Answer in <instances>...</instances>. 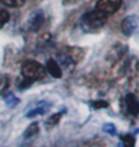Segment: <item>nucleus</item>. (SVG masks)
<instances>
[{"label":"nucleus","instance_id":"1","mask_svg":"<svg viewBox=\"0 0 139 147\" xmlns=\"http://www.w3.org/2000/svg\"><path fill=\"white\" fill-rule=\"evenodd\" d=\"M22 73L28 80H39L45 76V69L36 61H26L22 65Z\"/></svg>","mask_w":139,"mask_h":147},{"label":"nucleus","instance_id":"2","mask_svg":"<svg viewBox=\"0 0 139 147\" xmlns=\"http://www.w3.org/2000/svg\"><path fill=\"white\" fill-rule=\"evenodd\" d=\"M108 15H105L104 12L99 11V9H94V11H89L82 16V22L85 23L86 26L93 27V28H99V27L104 26L107 22Z\"/></svg>","mask_w":139,"mask_h":147},{"label":"nucleus","instance_id":"3","mask_svg":"<svg viewBox=\"0 0 139 147\" xmlns=\"http://www.w3.org/2000/svg\"><path fill=\"white\" fill-rule=\"evenodd\" d=\"M121 0H97L96 3V9H99L105 15H112L117 12L121 7Z\"/></svg>","mask_w":139,"mask_h":147},{"label":"nucleus","instance_id":"4","mask_svg":"<svg viewBox=\"0 0 139 147\" xmlns=\"http://www.w3.org/2000/svg\"><path fill=\"white\" fill-rule=\"evenodd\" d=\"M139 28V18L136 15H130L123 19V22L120 24L121 32L126 36H131L136 30Z\"/></svg>","mask_w":139,"mask_h":147},{"label":"nucleus","instance_id":"5","mask_svg":"<svg viewBox=\"0 0 139 147\" xmlns=\"http://www.w3.org/2000/svg\"><path fill=\"white\" fill-rule=\"evenodd\" d=\"M43 22H45V15H43V12H42L40 9H38V11H35V12L30 16V20H28V30L32 32L38 31L40 27H42Z\"/></svg>","mask_w":139,"mask_h":147},{"label":"nucleus","instance_id":"6","mask_svg":"<svg viewBox=\"0 0 139 147\" xmlns=\"http://www.w3.org/2000/svg\"><path fill=\"white\" fill-rule=\"evenodd\" d=\"M50 108H51V104H49V102H46V101H40V102H38V105L35 108H32L31 111L27 112L26 117L27 119H32V117H35L38 115H43V113L50 111Z\"/></svg>","mask_w":139,"mask_h":147},{"label":"nucleus","instance_id":"7","mask_svg":"<svg viewBox=\"0 0 139 147\" xmlns=\"http://www.w3.org/2000/svg\"><path fill=\"white\" fill-rule=\"evenodd\" d=\"M126 102H127V111L130 112L131 115H139V100L135 97L134 94H127L126 97Z\"/></svg>","mask_w":139,"mask_h":147},{"label":"nucleus","instance_id":"8","mask_svg":"<svg viewBox=\"0 0 139 147\" xmlns=\"http://www.w3.org/2000/svg\"><path fill=\"white\" fill-rule=\"evenodd\" d=\"M46 70L49 71L50 76H53L54 78H61L62 77V70H61L59 65L54 59H49L46 62Z\"/></svg>","mask_w":139,"mask_h":147},{"label":"nucleus","instance_id":"9","mask_svg":"<svg viewBox=\"0 0 139 147\" xmlns=\"http://www.w3.org/2000/svg\"><path fill=\"white\" fill-rule=\"evenodd\" d=\"M59 62H61L62 67H65V69H70V70H72L73 67H74L73 58L70 57V55H67V54H61V55H59Z\"/></svg>","mask_w":139,"mask_h":147},{"label":"nucleus","instance_id":"10","mask_svg":"<svg viewBox=\"0 0 139 147\" xmlns=\"http://www.w3.org/2000/svg\"><path fill=\"white\" fill-rule=\"evenodd\" d=\"M38 132H39V125L36 124V123H32V124H30L28 127H27V129L24 131V138L28 139V138H32V136H35V135H38Z\"/></svg>","mask_w":139,"mask_h":147},{"label":"nucleus","instance_id":"11","mask_svg":"<svg viewBox=\"0 0 139 147\" xmlns=\"http://www.w3.org/2000/svg\"><path fill=\"white\" fill-rule=\"evenodd\" d=\"M4 101H5V104L8 105V107H15L16 104L19 102V98L15 96L13 93H11V92H7V93H4Z\"/></svg>","mask_w":139,"mask_h":147},{"label":"nucleus","instance_id":"12","mask_svg":"<svg viewBox=\"0 0 139 147\" xmlns=\"http://www.w3.org/2000/svg\"><path fill=\"white\" fill-rule=\"evenodd\" d=\"M103 131L105 134L111 135V136H115L116 135V128H115V125L111 124V123H107V124L103 125Z\"/></svg>","mask_w":139,"mask_h":147},{"label":"nucleus","instance_id":"13","mask_svg":"<svg viewBox=\"0 0 139 147\" xmlns=\"http://www.w3.org/2000/svg\"><path fill=\"white\" fill-rule=\"evenodd\" d=\"M123 144H124V147H134L135 138L132 135H124V136H123Z\"/></svg>","mask_w":139,"mask_h":147},{"label":"nucleus","instance_id":"14","mask_svg":"<svg viewBox=\"0 0 139 147\" xmlns=\"http://www.w3.org/2000/svg\"><path fill=\"white\" fill-rule=\"evenodd\" d=\"M61 116H62V113H61V112H57V113H54L53 116H50L49 119H47V124H49V125H55V124H58L59 119H61Z\"/></svg>","mask_w":139,"mask_h":147},{"label":"nucleus","instance_id":"15","mask_svg":"<svg viewBox=\"0 0 139 147\" xmlns=\"http://www.w3.org/2000/svg\"><path fill=\"white\" fill-rule=\"evenodd\" d=\"M4 3L8 7H22L26 3V0H4Z\"/></svg>","mask_w":139,"mask_h":147},{"label":"nucleus","instance_id":"16","mask_svg":"<svg viewBox=\"0 0 139 147\" xmlns=\"http://www.w3.org/2000/svg\"><path fill=\"white\" fill-rule=\"evenodd\" d=\"M9 20V13L5 11V9L0 8V26H3Z\"/></svg>","mask_w":139,"mask_h":147},{"label":"nucleus","instance_id":"17","mask_svg":"<svg viewBox=\"0 0 139 147\" xmlns=\"http://www.w3.org/2000/svg\"><path fill=\"white\" fill-rule=\"evenodd\" d=\"M92 107L96 108V109H100V108H107L108 107V102L107 101H103V100L93 101V102H92Z\"/></svg>","mask_w":139,"mask_h":147},{"label":"nucleus","instance_id":"18","mask_svg":"<svg viewBox=\"0 0 139 147\" xmlns=\"http://www.w3.org/2000/svg\"><path fill=\"white\" fill-rule=\"evenodd\" d=\"M0 1H3V0H0Z\"/></svg>","mask_w":139,"mask_h":147}]
</instances>
